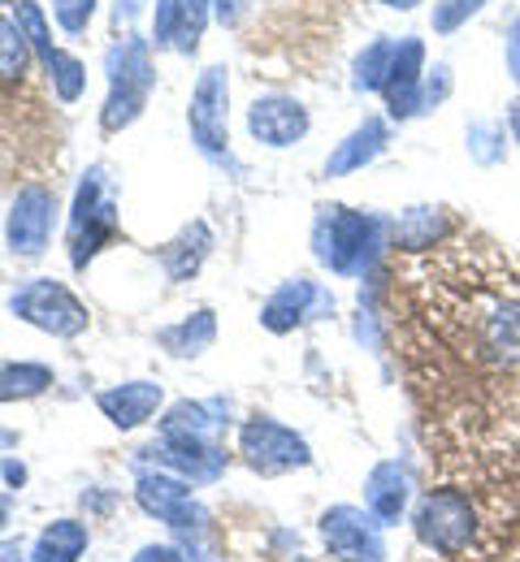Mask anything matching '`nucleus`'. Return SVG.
Instances as JSON below:
<instances>
[{"label": "nucleus", "mask_w": 520, "mask_h": 562, "mask_svg": "<svg viewBox=\"0 0 520 562\" xmlns=\"http://www.w3.org/2000/svg\"><path fill=\"white\" fill-rule=\"evenodd\" d=\"M308 109L299 104L296 95H261L247 109V131L252 139L265 147H296L308 135Z\"/></svg>", "instance_id": "13"}, {"label": "nucleus", "mask_w": 520, "mask_h": 562, "mask_svg": "<svg viewBox=\"0 0 520 562\" xmlns=\"http://www.w3.org/2000/svg\"><path fill=\"white\" fill-rule=\"evenodd\" d=\"M209 247H213L209 225H204V221L187 225V229H182V238H174V243L165 247V269H169V278L174 281L191 278V273L200 269V260L209 256Z\"/></svg>", "instance_id": "21"}, {"label": "nucleus", "mask_w": 520, "mask_h": 562, "mask_svg": "<svg viewBox=\"0 0 520 562\" xmlns=\"http://www.w3.org/2000/svg\"><path fill=\"white\" fill-rule=\"evenodd\" d=\"M386 225L373 216V212L343 209V204H330V209H317V225H312V247H317V260L339 273V278H361L365 269H373L377 251L386 247Z\"/></svg>", "instance_id": "1"}, {"label": "nucleus", "mask_w": 520, "mask_h": 562, "mask_svg": "<svg viewBox=\"0 0 520 562\" xmlns=\"http://www.w3.org/2000/svg\"><path fill=\"white\" fill-rule=\"evenodd\" d=\"M0 562H22V550H18V541H0Z\"/></svg>", "instance_id": "37"}, {"label": "nucleus", "mask_w": 520, "mask_h": 562, "mask_svg": "<svg viewBox=\"0 0 520 562\" xmlns=\"http://www.w3.org/2000/svg\"><path fill=\"white\" fill-rule=\"evenodd\" d=\"M446 234H451V221H446L443 209H408V212H399V221H395V229H390L395 247H399V251H412V256L434 251Z\"/></svg>", "instance_id": "18"}, {"label": "nucleus", "mask_w": 520, "mask_h": 562, "mask_svg": "<svg viewBox=\"0 0 520 562\" xmlns=\"http://www.w3.org/2000/svg\"><path fill=\"white\" fill-rule=\"evenodd\" d=\"M118 229V204L104 187V173L96 169L82 187H78L75 212H70V260L75 269H82Z\"/></svg>", "instance_id": "7"}, {"label": "nucleus", "mask_w": 520, "mask_h": 562, "mask_svg": "<svg viewBox=\"0 0 520 562\" xmlns=\"http://www.w3.org/2000/svg\"><path fill=\"white\" fill-rule=\"evenodd\" d=\"M4 481H9V485H22V481H26V468L9 459V463H4Z\"/></svg>", "instance_id": "36"}, {"label": "nucleus", "mask_w": 520, "mask_h": 562, "mask_svg": "<svg viewBox=\"0 0 520 562\" xmlns=\"http://www.w3.org/2000/svg\"><path fill=\"white\" fill-rule=\"evenodd\" d=\"M390 61H395V40H373L369 48L356 57L352 87L356 91H381L386 87V74H390Z\"/></svg>", "instance_id": "25"}, {"label": "nucleus", "mask_w": 520, "mask_h": 562, "mask_svg": "<svg viewBox=\"0 0 520 562\" xmlns=\"http://www.w3.org/2000/svg\"><path fill=\"white\" fill-rule=\"evenodd\" d=\"M386 143H390V126H386L381 117H365L347 139L325 156V178H347V173L373 165V160L386 151Z\"/></svg>", "instance_id": "16"}, {"label": "nucleus", "mask_w": 520, "mask_h": 562, "mask_svg": "<svg viewBox=\"0 0 520 562\" xmlns=\"http://www.w3.org/2000/svg\"><path fill=\"white\" fill-rule=\"evenodd\" d=\"M239 454L261 472V476H283V472H296V468H308L312 463V450L308 441L299 437L296 428L278 420H247L239 428Z\"/></svg>", "instance_id": "5"}, {"label": "nucleus", "mask_w": 520, "mask_h": 562, "mask_svg": "<svg viewBox=\"0 0 520 562\" xmlns=\"http://www.w3.org/2000/svg\"><path fill=\"white\" fill-rule=\"evenodd\" d=\"M140 506L156 515L161 524H169V528H178V532H191V528H204L209 524V510L191 497V481H182V476H169V472H148V476H140Z\"/></svg>", "instance_id": "9"}, {"label": "nucleus", "mask_w": 520, "mask_h": 562, "mask_svg": "<svg viewBox=\"0 0 520 562\" xmlns=\"http://www.w3.org/2000/svg\"><path fill=\"white\" fill-rule=\"evenodd\" d=\"M508 135H512V143L520 147V95L508 104Z\"/></svg>", "instance_id": "35"}, {"label": "nucleus", "mask_w": 520, "mask_h": 562, "mask_svg": "<svg viewBox=\"0 0 520 562\" xmlns=\"http://www.w3.org/2000/svg\"><path fill=\"white\" fill-rule=\"evenodd\" d=\"M4 519H9V493H0V528H4Z\"/></svg>", "instance_id": "39"}, {"label": "nucleus", "mask_w": 520, "mask_h": 562, "mask_svg": "<svg viewBox=\"0 0 520 562\" xmlns=\"http://www.w3.org/2000/svg\"><path fill=\"white\" fill-rule=\"evenodd\" d=\"M473 342H477V355H482L486 363L520 372V294L495 299V303L477 316Z\"/></svg>", "instance_id": "11"}, {"label": "nucleus", "mask_w": 520, "mask_h": 562, "mask_svg": "<svg viewBox=\"0 0 520 562\" xmlns=\"http://www.w3.org/2000/svg\"><path fill=\"white\" fill-rule=\"evenodd\" d=\"M408 506H412V472L399 459L377 463L365 476V510L381 528H395L408 515Z\"/></svg>", "instance_id": "15"}, {"label": "nucleus", "mask_w": 520, "mask_h": 562, "mask_svg": "<svg viewBox=\"0 0 520 562\" xmlns=\"http://www.w3.org/2000/svg\"><path fill=\"white\" fill-rule=\"evenodd\" d=\"M135 562H182V554H178L174 546H144V550L135 554Z\"/></svg>", "instance_id": "34"}, {"label": "nucleus", "mask_w": 520, "mask_h": 562, "mask_svg": "<svg viewBox=\"0 0 520 562\" xmlns=\"http://www.w3.org/2000/svg\"><path fill=\"white\" fill-rule=\"evenodd\" d=\"M508 74H512V82H517V91H520V13H517V22L508 26Z\"/></svg>", "instance_id": "32"}, {"label": "nucleus", "mask_w": 520, "mask_h": 562, "mask_svg": "<svg viewBox=\"0 0 520 562\" xmlns=\"http://www.w3.org/2000/svg\"><path fill=\"white\" fill-rule=\"evenodd\" d=\"M213 338H218V321H213V312L204 307V312L187 316L182 325L165 329V334H161V347L169 355H200V351H209Z\"/></svg>", "instance_id": "22"}, {"label": "nucleus", "mask_w": 520, "mask_h": 562, "mask_svg": "<svg viewBox=\"0 0 520 562\" xmlns=\"http://www.w3.org/2000/svg\"><path fill=\"white\" fill-rule=\"evenodd\" d=\"M482 4H486V0H434V31H439V35L460 31Z\"/></svg>", "instance_id": "29"}, {"label": "nucleus", "mask_w": 520, "mask_h": 562, "mask_svg": "<svg viewBox=\"0 0 520 562\" xmlns=\"http://www.w3.org/2000/svg\"><path fill=\"white\" fill-rule=\"evenodd\" d=\"M152 87V61L144 40H126L122 48H113L109 57V100H104V131H126L148 100Z\"/></svg>", "instance_id": "3"}, {"label": "nucleus", "mask_w": 520, "mask_h": 562, "mask_svg": "<svg viewBox=\"0 0 520 562\" xmlns=\"http://www.w3.org/2000/svg\"><path fill=\"white\" fill-rule=\"evenodd\" d=\"M44 70H48V78H53V91H57L66 104L82 95V61H78V57H70V53H62V48H57V53H53V61H48Z\"/></svg>", "instance_id": "27"}, {"label": "nucleus", "mask_w": 520, "mask_h": 562, "mask_svg": "<svg viewBox=\"0 0 520 562\" xmlns=\"http://www.w3.org/2000/svg\"><path fill=\"white\" fill-rule=\"evenodd\" d=\"M412 532L425 550L460 559L477 537V506L460 490H430L412 510Z\"/></svg>", "instance_id": "2"}, {"label": "nucleus", "mask_w": 520, "mask_h": 562, "mask_svg": "<svg viewBox=\"0 0 520 562\" xmlns=\"http://www.w3.org/2000/svg\"><path fill=\"white\" fill-rule=\"evenodd\" d=\"M82 550H87V528L78 519H57L31 546V562H78Z\"/></svg>", "instance_id": "20"}, {"label": "nucleus", "mask_w": 520, "mask_h": 562, "mask_svg": "<svg viewBox=\"0 0 520 562\" xmlns=\"http://www.w3.org/2000/svg\"><path fill=\"white\" fill-rule=\"evenodd\" d=\"M247 4L252 0H213V9H218V18H222L225 26H239V18L247 13Z\"/></svg>", "instance_id": "33"}, {"label": "nucleus", "mask_w": 520, "mask_h": 562, "mask_svg": "<svg viewBox=\"0 0 520 562\" xmlns=\"http://www.w3.org/2000/svg\"><path fill=\"white\" fill-rule=\"evenodd\" d=\"M321 541L334 562H386V541L381 524L373 519L365 506H330L321 515Z\"/></svg>", "instance_id": "8"}, {"label": "nucleus", "mask_w": 520, "mask_h": 562, "mask_svg": "<svg viewBox=\"0 0 520 562\" xmlns=\"http://www.w3.org/2000/svg\"><path fill=\"white\" fill-rule=\"evenodd\" d=\"M182 18V0H156V44H174Z\"/></svg>", "instance_id": "31"}, {"label": "nucleus", "mask_w": 520, "mask_h": 562, "mask_svg": "<svg viewBox=\"0 0 520 562\" xmlns=\"http://www.w3.org/2000/svg\"><path fill=\"white\" fill-rule=\"evenodd\" d=\"M421 66H425V44L412 40V35H408V40H395V61H390L381 95H386L390 117H399V122L425 113V95H421L425 74H421Z\"/></svg>", "instance_id": "12"}, {"label": "nucleus", "mask_w": 520, "mask_h": 562, "mask_svg": "<svg viewBox=\"0 0 520 562\" xmlns=\"http://www.w3.org/2000/svg\"><path fill=\"white\" fill-rule=\"evenodd\" d=\"M225 428V403H178L165 420H161V437H200V441H218Z\"/></svg>", "instance_id": "19"}, {"label": "nucleus", "mask_w": 520, "mask_h": 562, "mask_svg": "<svg viewBox=\"0 0 520 562\" xmlns=\"http://www.w3.org/2000/svg\"><path fill=\"white\" fill-rule=\"evenodd\" d=\"M225 109H230V78H225V66H209V70L200 74L196 91H191L187 126H191V139H196V147H200L209 160H218V165H230Z\"/></svg>", "instance_id": "6"}, {"label": "nucleus", "mask_w": 520, "mask_h": 562, "mask_svg": "<svg viewBox=\"0 0 520 562\" xmlns=\"http://www.w3.org/2000/svg\"><path fill=\"white\" fill-rule=\"evenodd\" d=\"M9 307H13V316L18 321H26V325H35V329H44V334H53V338H78L82 329H87V307L78 303L75 294L62 285V281H26L13 299H9Z\"/></svg>", "instance_id": "4"}, {"label": "nucleus", "mask_w": 520, "mask_h": 562, "mask_svg": "<svg viewBox=\"0 0 520 562\" xmlns=\"http://www.w3.org/2000/svg\"><path fill=\"white\" fill-rule=\"evenodd\" d=\"M468 151H473V160L477 165H499L504 160V131L499 126H473L468 131Z\"/></svg>", "instance_id": "28"}, {"label": "nucleus", "mask_w": 520, "mask_h": 562, "mask_svg": "<svg viewBox=\"0 0 520 562\" xmlns=\"http://www.w3.org/2000/svg\"><path fill=\"white\" fill-rule=\"evenodd\" d=\"M386 9H399V13H408V9H417V4H425V0H381Z\"/></svg>", "instance_id": "38"}, {"label": "nucleus", "mask_w": 520, "mask_h": 562, "mask_svg": "<svg viewBox=\"0 0 520 562\" xmlns=\"http://www.w3.org/2000/svg\"><path fill=\"white\" fill-rule=\"evenodd\" d=\"M31 40L22 35V26L18 22H9V18H0V82H18L26 66H31Z\"/></svg>", "instance_id": "24"}, {"label": "nucleus", "mask_w": 520, "mask_h": 562, "mask_svg": "<svg viewBox=\"0 0 520 562\" xmlns=\"http://www.w3.org/2000/svg\"><path fill=\"white\" fill-rule=\"evenodd\" d=\"M53 13H57V22L70 35H82L87 22H91V13H96V0H53Z\"/></svg>", "instance_id": "30"}, {"label": "nucleus", "mask_w": 520, "mask_h": 562, "mask_svg": "<svg viewBox=\"0 0 520 562\" xmlns=\"http://www.w3.org/2000/svg\"><path fill=\"white\" fill-rule=\"evenodd\" d=\"M317 307H330V312H334V299H330L317 281L291 278L265 299V307H261V325H265L269 334H291V329L303 325Z\"/></svg>", "instance_id": "14"}, {"label": "nucleus", "mask_w": 520, "mask_h": 562, "mask_svg": "<svg viewBox=\"0 0 520 562\" xmlns=\"http://www.w3.org/2000/svg\"><path fill=\"white\" fill-rule=\"evenodd\" d=\"M53 216H57V200L48 187H22L13 200V212H9V225H4L9 247L26 260L44 256V247L53 238Z\"/></svg>", "instance_id": "10"}, {"label": "nucleus", "mask_w": 520, "mask_h": 562, "mask_svg": "<svg viewBox=\"0 0 520 562\" xmlns=\"http://www.w3.org/2000/svg\"><path fill=\"white\" fill-rule=\"evenodd\" d=\"M161 398H165V394H161L156 381H131V385L104 390L96 403H100V412L118 424V428H140V424H148L152 416H156Z\"/></svg>", "instance_id": "17"}, {"label": "nucleus", "mask_w": 520, "mask_h": 562, "mask_svg": "<svg viewBox=\"0 0 520 562\" xmlns=\"http://www.w3.org/2000/svg\"><path fill=\"white\" fill-rule=\"evenodd\" d=\"M18 26H22V35L31 40V48L40 53V61L48 66L57 48H53V40H48V22H44V13H40L35 0H18Z\"/></svg>", "instance_id": "26"}, {"label": "nucleus", "mask_w": 520, "mask_h": 562, "mask_svg": "<svg viewBox=\"0 0 520 562\" xmlns=\"http://www.w3.org/2000/svg\"><path fill=\"white\" fill-rule=\"evenodd\" d=\"M53 385V368L44 363H0V403L35 398Z\"/></svg>", "instance_id": "23"}]
</instances>
